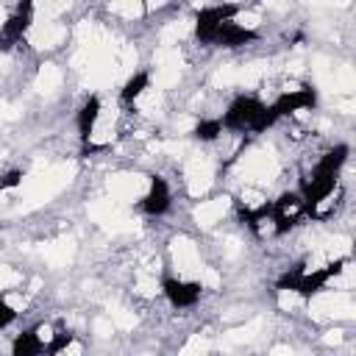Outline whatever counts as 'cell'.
I'll return each instance as SVG.
<instances>
[{
	"label": "cell",
	"instance_id": "6",
	"mask_svg": "<svg viewBox=\"0 0 356 356\" xmlns=\"http://www.w3.org/2000/svg\"><path fill=\"white\" fill-rule=\"evenodd\" d=\"M161 289L167 295V300L175 306V309H189L200 300V292L203 286L197 281H178V278H164L161 281Z\"/></svg>",
	"mask_w": 356,
	"mask_h": 356
},
{
	"label": "cell",
	"instance_id": "13",
	"mask_svg": "<svg viewBox=\"0 0 356 356\" xmlns=\"http://www.w3.org/2000/svg\"><path fill=\"white\" fill-rule=\"evenodd\" d=\"M220 134H222V122L220 120H200L197 128H195V139H200V142H211Z\"/></svg>",
	"mask_w": 356,
	"mask_h": 356
},
{
	"label": "cell",
	"instance_id": "16",
	"mask_svg": "<svg viewBox=\"0 0 356 356\" xmlns=\"http://www.w3.org/2000/svg\"><path fill=\"white\" fill-rule=\"evenodd\" d=\"M14 317H17V312H14V309L0 298V331H3L6 325H11V323H14Z\"/></svg>",
	"mask_w": 356,
	"mask_h": 356
},
{
	"label": "cell",
	"instance_id": "9",
	"mask_svg": "<svg viewBox=\"0 0 356 356\" xmlns=\"http://www.w3.org/2000/svg\"><path fill=\"white\" fill-rule=\"evenodd\" d=\"M142 209L150 217H159V214H164L170 209V186H167L164 178H159V175L150 178V189H147V195L142 200Z\"/></svg>",
	"mask_w": 356,
	"mask_h": 356
},
{
	"label": "cell",
	"instance_id": "11",
	"mask_svg": "<svg viewBox=\"0 0 356 356\" xmlns=\"http://www.w3.org/2000/svg\"><path fill=\"white\" fill-rule=\"evenodd\" d=\"M11 350H14V356H36L39 350H44V342L39 339L36 328H28V331H22V334L14 339Z\"/></svg>",
	"mask_w": 356,
	"mask_h": 356
},
{
	"label": "cell",
	"instance_id": "3",
	"mask_svg": "<svg viewBox=\"0 0 356 356\" xmlns=\"http://www.w3.org/2000/svg\"><path fill=\"white\" fill-rule=\"evenodd\" d=\"M303 197L295 195V192H284L278 200H273V211H270V220L275 222V234H286L289 228L298 225L300 214H303Z\"/></svg>",
	"mask_w": 356,
	"mask_h": 356
},
{
	"label": "cell",
	"instance_id": "15",
	"mask_svg": "<svg viewBox=\"0 0 356 356\" xmlns=\"http://www.w3.org/2000/svg\"><path fill=\"white\" fill-rule=\"evenodd\" d=\"M19 184H22V170H11V172H6L0 178V189H14Z\"/></svg>",
	"mask_w": 356,
	"mask_h": 356
},
{
	"label": "cell",
	"instance_id": "2",
	"mask_svg": "<svg viewBox=\"0 0 356 356\" xmlns=\"http://www.w3.org/2000/svg\"><path fill=\"white\" fill-rule=\"evenodd\" d=\"M239 11L236 3H220V6H209V8H200L197 17H195V36L203 42V44H211L217 28L225 22V19H234Z\"/></svg>",
	"mask_w": 356,
	"mask_h": 356
},
{
	"label": "cell",
	"instance_id": "7",
	"mask_svg": "<svg viewBox=\"0 0 356 356\" xmlns=\"http://www.w3.org/2000/svg\"><path fill=\"white\" fill-rule=\"evenodd\" d=\"M256 39H259V33H256L253 28H245V25H236L234 19H225V22L217 28L211 44H217V47H242V44L256 42Z\"/></svg>",
	"mask_w": 356,
	"mask_h": 356
},
{
	"label": "cell",
	"instance_id": "5",
	"mask_svg": "<svg viewBox=\"0 0 356 356\" xmlns=\"http://www.w3.org/2000/svg\"><path fill=\"white\" fill-rule=\"evenodd\" d=\"M31 11H33V0H22V3L17 6V14H11V17L6 19V25H3V31H0V50L17 44V42L25 36V31L31 28Z\"/></svg>",
	"mask_w": 356,
	"mask_h": 356
},
{
	"label": "cell",
	"instance_id": "10",
	"mask_svg": "<svg viewBox=\"0 0 356 356\" xmlns=\"http://www.w3.org/2000/svg\"><path fill=\"white\" fill-rule=\"evenodd\" d=\"M97 117H100V100L92 95V97H86V103H83L81 111H78V136H81L83 142L92 136V128H95Z\"/></svg>",
	"mask_w": 356,
	"mask_h": 356
},
{
	"label": "cell",
	"instance_id": "4",
	"mask_svg": "<svg viewBox=\"0 0 356 356\" xmlns=\"http://www.w3.org/2000/svg\"><path fill=\"white\" fill-rule=\"evenodd\" d=\"M348 264V259H337V261H331V264H325V267H320V270H312V273H300L298 275V284H295V289L292 292H298V295H303V298H312V295H317L334 275H339L342 273V267Z\"/></svg>",
	"mask_w": 356,
	"mask_h": 356
},
{
	"label": "cell",
	"instance_id": "1",
	"mask_svg": "<svg viewBox=\"0 0 356 356\" xmlns=\"http://www.w3.org/2000/svg\"><path fill=\"white\" fill-rule=\"evenodd\" d=\"M275 120H278V114L273 106H264L259 97L242 95L228 106V111L220 122H222V128H231V131H256L259 134V131H267L270 125H275Z\"/></svg>",
	"mask_w": 356,
	"mask_h": 356
},
{
	"label": "cell",
	"instance_id": "14",
	"mask_svg": "<svg viewBox=\"0 0 356 356\" xmlns=\"http://www.w3.org/2000/svg\"><path fill=\"white\" fill-rule=\"evenodd\" d=\"M70 342H72V334H56L53 342H50L44 350H47V353H58V350H64Z\"/></svg>",
	"mask_w": 356,
	"mask_h": 356
},
{
	"label": "cell",
	"instance_id": "12",
	"mask_svg": "<svg viewBox=\"0 0 356 356\" xmlns=\"http://www.w3.org/2000/svg\"><path fill=\"white\" fill-rule=\"evenodd\" d=\"M147 83H150V78H147V72H136V75H131L128 78V83L122 86V103H131V100H136L145 89H147Z\"/></svg>",
	"mask_w": 356,
	"mask_h": 356
},
{
	"label": "cell",
	"instance_id": "8",
	"mask_svg": "<svg viewBox=\"0 0 356 356\" xmlns=\"http://www.w3.org/2000/svg\"><path fill=\"white\" fill-rule=\"evenodd\" d=\"M314 103H317V92L312 86H300L295 92H284L273 103V108H275L278 117H284V114H292V111H300V108H314Z\"/></svg>",
	"mask_w": 356,
	"mask_h": 356
}]
</instances>
